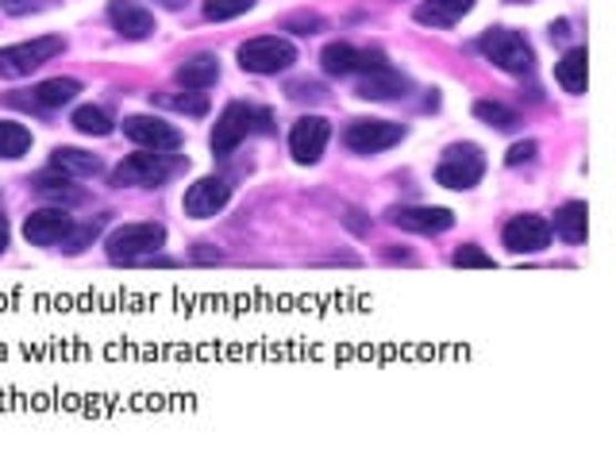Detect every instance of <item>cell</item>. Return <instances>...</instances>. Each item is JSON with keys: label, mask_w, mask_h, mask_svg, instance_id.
Returning <instances> with one entry per match:
<instances>
[{"label": "cell", "mask_w": 616, "mask_h": 462, "mask_svg": "<svg viewBox=\"0 0 616 462\" xmlns=\"http://www.w3.org/2000/svg\"><path fill=\"white\" fill-rule=\"evenodd\" d=\"M255 132H270V112L255 109V104H228L216 120V132H213V154L216 158H228V154L239 147L247 135Z\"/></svg>", "instance_id": "1"}, {"label": "cell", "mask_w": 616, "mask_h": 462, "mask_svg": "<svg viewBox=\"0 0 616 462\" xmlns=\"http://www.w3.org/2000/svg\"><path fill=\"white\" fill-rule=\"evenodd\" d=\"M478 51H482L497 70H505V74H532V62H536L528 39H524L521 31H509V28H490L478 39Z\"/></svg>", "instance_id": "2"}, {"label": "cell", "mask_w": 616, "mask_h": 462, "mask_svg": "<svg viewBox=\"0 0 616 462\" xmlns=\"http://www.w3.org/2000/svg\"><path fill=\"white\" fill-rule=\"evenodd\" d=\"M166 243V228L162 224H124V228H116L109 235V258L112 263H147V258H154V250Z\"/></svg>", "instance_id": "3"}, {"label": "cell", "mask_w": 616, "mask_h": 462, "mask_svg": "<svg viewBox=\"0 0 616 462\" xmlns=\"http://www.w3.org/2000/svg\"><path fill=\"white\" fill-rule=\"evenodd\" d=\"M182 166H185L182 154H170V151L132 154V158H124L116 166L112 182L116 185H166Z\"/></svg>", "instance_id": "4"}, {"label": "cell", "mask_w": 616, "mask_h": 462, "mask_svg": "<svg viewBox=\"0 0 616 462\" xmlns=\"http://www.w3.org/2000/svg\"><path fill=\"white\" fill-rule=\"evenodd\" d=\"M482 174H485V154L482 147H474V143L451 147L440 158V166H435V182H440L443 189H474V185L482 182Z\"/></svg>", "instance_id": "5"}, {"label": "cell", "mask_w": 616, "mask_h": 462, "mask_svg": "<svg viewBox=\"0 0 616 462\" xmlns=\"http://www.w3.org/2000/svg\"><path fill=\"white\" fill-rule=\"evenodd\" d=\"M294 62H297L294 43L278 35H258L239 47V66L247 70V74H281V70H289Z\"/></svg>", "instance_id": "6"}, {"label": "cell", "mask_w": 616, "mask_h": 462, "mask_svg": "<svg viewBox=\"0 0 616 462\" xmlns=\"http://www.w3.org/2000/svg\"><path fill=\"white\" fill-rule=\"evenodd\" d=\"M54 54H62L59 35H43V39H31V43L4 47V51H0V78H28L31 70L51 62Z\"/></svg>", "instance_id": "7"}, {"label": "cell", "mask_w": 616, "mask_h": 462, "mask_svg": "<svg viewBox=\"0 0 616 462\" xmlns=\"http://www.w3.org/2000/svg\"><path fill=\"white\" fill-rule=\"evenodd\" d=\"M404 140V127L401 124H389V120H355L351 127L343 132V143L355 154H378L389 151Z\"/></svg>", "instance_id": "8"}, {"label": "cell", "mask_w": 616, "mask_h": 462, "mask_svg": "<svg viewBox=\"0 0 616 462\" xmlns=\"http://www.w3.org/2000/svg\"><path fill=\"white\" fill-rule=\"evenodd\" d=\"M320 62H324V74H331V78H347V74H370V70L386 66V62H382V54L359 51V47H351V43H331V47H324Z\"/></svg>", "instance_id": "9"}, {"label": "cell", "mask_w": 616, "mask_h": 462, "mask_svg": "<svg viewBox=\"0 0 616 462\" xmlns=\"http://www.w3.org/2000/svg\"><path fill=\"white\" fill-rule=\"evenodd\" d=\"M232 201V185L224 177H201L185 193V216L193 220H208V216L224 213V205Z\"/></svg>", "instance_id": "10"}, {"label": "cell", "mask_w": 616, "mask_h": 462, "mask_svg": "<svg viewBox=\"0 0 616 462\" xmlns=\"http://www.w3.org/2000/svg\"><path fill=\"white\" fill-rule=\"evenodd\" d=\"M74 228H78L74 216L62 213V208H39V213H31L28 220H23V235H28V243H35V247L66 243Z\"/></svg>", "instance_id": "11"}, {"label": "cell", "mask_w": 616, "mask_h": 462, "mask_svg": "<svg viewBox=\"0 0 616 462\" xmlns=\"http://www.w3.org/2000/svg\"><path fill=\"white\" fill-rule=\"evenodd\" d=\"M328 135H331V127L324 116H301L294 124V132H289V154H294L301 166H312L324 154V147H328Z\"/></svg>", "instance_id": "12"}, {"label": "cell", "mask_w": 616, "mask_h": 462, "mask_svg": "<svg viewBox=\"0 0 616 462\" xmlns=\"http://www.w3.org/2000/svg\"><path fill=\"white\" fill-rule=\"evenodd\" d=\"M124 135L140 143V147H151V151H177L182 147V132L170 127L166 120H158V116H127Z\"/></svg>", "instance_id": "13"}, {"label": "cell", "mask_w": 616, "mask_h": 462, "mask_svg": "<svg viewBox=\"0 0 616 462\" xmlns=\"http://www.w3.org/2000/svg\"><path fill=\"white\" fill-rule=\"evenodd\" d=\"M551 243V224L543 216H513L505 224V247L513 255H540Z\"/></svg>", "instance_id": "14"}, {"label": "cell", "mask_w": 616, "mask_h": 462, "mask_svg": "<svg viewBox=\"0 0 616 462\" xmlns=\"http://www.w3.org/2000/svg\"><path fill=\"white\" fill-rule=\"evenodd\" d=\"M389 224L404 232H420V235H440L455 224V213L451 208H389Z\"/></svg>", "instance_id": "15"}, {"label": "cell", "mask_w": 616, "mask_h": 462, "mask_svg": "<svg viewBox=\"0 0 616 462\" xmlns=\"http://www.w3.org/2000/svg\"><path fill=\"white\" fill-rule=\"evenodd\" d=\"M109 20H112V28H116L124 39H147V35H154V16L143 4H135V0H112Z\"/></svg>", "instance_id": "16"}, {"label": "cell", "mask_w": 616, "mask_h": 462, "mask_svg": "<svg viewBox=\"0 0 616 462\" xmlns=\"http://www.w3.org/2000/svg\"><path fill=\"white\" fill-rule=\"evenodd\" d=\"M404 93H409V78L397 74L393 66H378L359 81V96H367V101H393Z\"/></svg>", "instance_id": "17"}, {"label": "cell", "mask_w": 616, "mask_h": 462, "mask_svg": "<svg viewBox=\"0 0 616 462\" xmlns=\"http://www.w3.org/2000/svg\"><path fill=\"white\" fill-rule=\"evenodd\" d=\"M470 8H474V0H424V4H417V23H424V28H455Z\"/></svg>", "instance_id": "18"}, {"label": "cell", "mask_w": 616, "mask_h": 462, "mask_svg": "<svg viewBox=\"0 0 616 462\" xmlns=\"http://www.w3.org/2000/svg\"><path fill=\"white\" fill-rule=\"evenodd\" d=\"M216 78H220V59L216 54H193L189 62L177 66V81L185 89H193V93H205L208 85H216Z\"/></svg>", "instance_id": "19"}, {"label": "cell", "mask_w": 616, "mask_h": 462, "mask_svg": "<svg viewBox=\"0 0 616 462\" xmlns=\"http://www.w3.org/2000/svg\"><path fill=\"white\" fill-rule=\"evenodd\" d=\"M51 166L66 177H96L101 174V158H96V154L78 151V147H59L54 151V158H51Z\"/></svg>", "instance_id": "20"}, {"label": "cell", "mask_w": 616, "mask_h": 462, "mask_svg": "<svg viewBox=\"0 0 616 462\" xmlns=\"http://www.w3.org/2000/svg\"><path fill=\"white\" fill-rule=\"evenodd\" d=\"M586 62L589 59H586V51H582V47H574V51L563 54V62L555 66V81L566 89V93H574V96L586 93Z\"/></svg>", "instance_id": "21"}, {"label": "cell", "mask_w": 616, "mask_h": 462, "mask_svg": "<svg viewBox=\"0 0 616 462\" xmlns=\"http://www.w3.org/2000/svg\"><path fill=\"white\" fill-rule=\"evenodd\" d=\"M78 93H81V81H74V78H51V81H43V85H35L31 101H35L39 109H62V104H70Z\"/></svg>", "instance_id": "22"}, {"label": "cell", "mask_w": 616, "mask_h": 462, "mask_svg": "<svg viewBox=\"0 0 616 462\" xmlns=\"http://www.w3.org/2000/svg\"><path fill=\"white\" fill-rule=\"evenodd\" d=\"M586 205L582 201H571V205H563L555 213V232L563 235L566 243H586V228H589V220H586Z\"/></svg>", "instance_id": "23"}, {"label": "cell", "mask_w": 616, "mask_h": 462, "mask_svg": "<svg viewBox=\"0 0 616 462\" xmlns=\"http://www.w3.org/2000/svg\"><path fill=\"white\" fill-rule=\"evenodd\" d=\"M31 151V132L12 120H0V158H23Z\"/></svg>", "instance_id": "24"}, {"label": "cell", "mask_w": 616, "mask_h": 462, "mask_svg": "<svg viewBox=\"0 0 616 462\" xmlns=\"http://www.w3.org/2000/svg\"><path fill=\"white\" fill-rule=\"evenodd\" d=\"M474 116L485 120L490 127H497V132H513V127L521 124V116H516L513 109H505V104H497V101H478Z\"/></svg>", "instance_id": "25"}, {"label": "cell", "mask_w": 616, "mask_h": 462, "mask_svg": "<svg viewBox=\"0 0 616 462\" xmlns=\"http://www.w3.org/2000/svg\"><path fill=\"white\" fill-rule=\"evenodd\" d=\"M74 127L81 135H109L112 132V116L104 109H93V104H85V109L74 112Z\"/></svg>", "instance_id": "26"}, {"label": "cell", "mask_w": 616, "mask_h": 462, "mask_svg": "<svg viewBox=\"0 0 616 462\" xmlns=\"http://www.w3.org/2000/svg\"><path fill=\"white\" fill-rule=\"evenodd\" d=\"M151 101L154 104H166V109H174V112H189V116H205V112H208V101H205V96H189V93H185V96H177V93H162V96H151Z\"/></svg>", "instance_id": "27"}, {"label": "cell", "mask_w": 616, "mask_h": 462, "mask_svg": "<svg viewBox=\"0 0 616 462\" xmlns=\"http://www.w3.org/2000/svg\"><path fill=\"white\" fill-rule=\"evenodd\" d=\"M255 8V0H205V16L208 20H235V16L250 12Z\"/></svg>", "instance_id": "28"}, {"label": "cell", "mask_w": 616, "mask_h": 462, "mask_svg": "<svg viewBox=\"0 0 616 462\" xmlns=\"http://www.w3.org/2000/svg\"><path fill=\"white\" fill-rule=\"evenodd\" d=\"M324 28V20L316 12H297V16H289L286 20V31H297V35H316V31Z\"/></svg>", "instance_id": "29"}, {"label": "cell", "mask_w": 616, "mask_h": 462, "mask_svg": "<svg viewBox=\"0 0 616 462\" xmlns=\"http://www.w3.org/2000/svg\"><path fill=\"white\" fill-rule=\"evenodd\" d=\"M101 224H104V220H93V224H85V228H74V232H70V239H66V250H70V255H74V250H81V247H89V243L96 239V232H101Z\"/></svg>", "instance_id": "30"}, {"label": "cell", "mask_w": 616, "mask_h": 462, "mask_svg": "<svg viewBox=\"0 0 616 462\" xmlns=\"http://www.w3.org/2000/svg\"><path fill=\"white\" fill-rule=\"evenodd\" d=\"M286 93L289 101H324V85H316V81H294Z\"/></svg>", "instance_id": "31"}, {"label": "cell", "mask_w": 616, "mask_h": 462, "mask_svg": "<svg viewBox=\"0 0 616 462\" xmlns=\"http://www.w3.org/2000/svg\"><path fill=\"white\" fill-rule=\"evenodd\" d=\"M451 263H455V266H482V270H485V266H493V258L485 255V250H478V247H459Z\"/></svg>", "instance_id": "32"}, {"label": "cell", "mask_w": 616, "mask_h": 462, "mask_svg": "<svg viewBox=\"0 0 616 462\" xmlns=\"http://www.w3.org/2000/svg\"><path fill=\"white\" fill-rule=\"evenodd\" d=\"M47 0H0V8H4L8 16H28V12H39Z\"/></svg>", "instance_id": "33"}, {"label": "cell", "mask_w": 616, "mask_h": 462, "mask_svg": "<svg viewBox=\"0 0 616 462\" xmlns=\"http://www.w3.org/2000/svg\"><path fill=\"white\" fill-rule=\"evenodd\" d=\"M532 158H536V143H516V147L513 151H509V166H521V162H532Z\"/></svg>", "instance_id": "34"}, {"label": "cell", "mask_w": 616, "mask_h": 462, "mask_svg": "<svg viewBox=\"0 0 616 462\" xmlns=\"http://www.w3.org/2000/svg\"><path fill=\"white\" fill-rule=\"evenodd\" d=\"M566 35H571V23H566V20L551 23V39H566Z\"/></svg>", "instance_id": "35"}, {"label": "cell", "mask_w": 616, "mask_h": 462, "mask_svg": "<svg viewBox=\"0 0 616 462\" xmlns=\"http://www.w3.org/2000/svg\"><path fill=\"white\" fill-rule=\"evenodd\" d=\"M4 247H8V220L0 216V250H4Z\"/></svg>", "instance_id": "36"}, {"label": "cell", "mask_w": 616, "mask_h": 462, "mask_svg": "<svg viewBox=\"0 0 616 462\" xmlns=\"http://www.w3.org/2000/svg\"><path fill=\"white\" fill-rule=\"evenodd\" d=\"M158 4H162V8H182L185 0H158Z\"/></svg>", "instance_id": "37"}, {"label": "cell", "mask_w": 616, "mask_h": 462, "mask_svg": "<svg viewBox=\"0 0 616 462\" xmlns=\"http://www.w3.org/2000/svg\"><path fill=\"white\" fill-rule=\"evenodd\" d=\"M0 205H4V201H0Z\"/></svg>", "instance_id": "38"}]
</instances>
